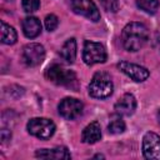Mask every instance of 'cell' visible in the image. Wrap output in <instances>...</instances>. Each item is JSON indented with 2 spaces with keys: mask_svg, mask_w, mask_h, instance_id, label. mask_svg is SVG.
Returning a JSON list of instances; mask_svg holds the SVG:
<instances>
[{
  "mask_svg": "<svg viewBox=\"0 0 160 160\" xmlns=\"http://www.w3.org/2000/svg\"><path fill=\"white\" fill-rule=\"evenodd\" d=\"M18 40V34L15 29L8 25L5 21H1V42L6 45H12Z\"/></svg>",
  "mask_w": 160,
  "mask_h": 160,
  "instance_id": "16",
  "label": "cell"
},
{
  "mask_svg": "<svg viewBox=\"0 0 160 160\" xmlns=\"http://www.w3.org/2000/svg\"><path fill=\"white\" fill-rule=\"evenodd\" d=\"M82 60L86 65H90V66L94 64L105 62L106 61L105 48L100 42L86 40L84 44V50H82Z\"/></svg>",
  "mask_w": 160,
  "mask_h": 160,
  "instance_id": "5",
  "label": "cell"
},
{
  "mask_svg": "<svg viewBox=\"0 0 160 160\" xmlns=\"http://www.w3.org/2000/svg\"><path fill=\"white\" fill-rule=\"evenodd\" d=\"M101 4L109 11L116 12L119 10V1L118 0H101Z\"/></svg>",
  "mask_w": 160,
  "mask_h": 160,
  "instance_id": "21",
  "label": "cell"
},
{
  "mask_svg": "<svg viewBox=\"0 0 160 160\" xmlns=\"http://www.w3.org/2000/svg\"><path fill=\"white\" fill-rule=\"evenodd\" d=\"M59 25V19L56 15L54 14H50V15H46L45 18V28L48 31H54Z\"/></svg>",
  "mask_w": 160,
  "mask_h": 160,
  "instance_id": "20",
  "label": "cell"
},
{
  "mask_svg": "<svg viewBox=\"0 0 160 160\" xmlns=\"http://www.w3.org/2000/svg\"><path fill=\"white\" fill-rule=\"evenodd\" d=\"M114 84L109 74L104 71H98L90 84H89V95L95 99H106L112 94Z\"/></svg>",
  "mask_w": 160,
  "mask_h": 160,
  "instance_id": "2",
  "label": "cell"
},
{
  "mask_svg": "<svg viewBox=\"0 0 160 160\" xmlns=\"http://www.w3.org/2000/svg\"><path fill=\"white\" fill-rule=\"evenodd\" d=\"M82 102L75 98H65L60 101L58 109L59 114L66 120H74L82 112Z\"/></svg>",
  "mask_w": 160,
  "mask_h": 160,
  "instance_id": "9",
  "label": "cell"
},
{
  "mask_svg": "<svg viewBox=\"0 0 160 160\" xmlns=\"http://www.w3.org/2000/svg\"><path fill=\"white\" fill-rule=\"evenodd\" d=\"M6 1H11V0H6Z\"/></svg>",
  "mask_w": 160,
  "mask_h": 160,
  "instance_id": "24",
  "label": "cell"
},
{
  "mask_svg": "<svg viewBox=\"0 0 160 160\" xmlns=\"http://www.w3.org/2000/svg\"><path fill=\"white\" fill-rule=\"evenodd\" d=\"M26 128L30 135L36 136L41 140L50 139L54 135L56 129L54 121L46 118H32L29 120Z\"/></svg>",
  "mask_w": 160,
  "mask_h": 160,
  "instance_id": "3",
  "label": "cell"
},
{
  "mask_svg": "<svg viewBox=\"0 0 160 160\" xmlns=\"http://www.w3.org/2000/svg\"><path fill=\"white\" fill-rule=\"evenodd\" d=\"M22 61L28 66H38L40 65L45 59V49L41 44L38 42H30L24 46L22 54H21Z\"/></svg>",
  "mask_w": 160,
  "mask_h": 160,
  "instance_id": "7",
  "label": "cell"
},
{
  "mask_svg": "<svg viewBox=\"0 0 160 160\" xmlns=\"http://www.w3.org/2000/svg\"><path fill=\"white\" fill-rule=\"evenodd\" d=\"M159 46H160V41H159Z\"/></svg>",
  "mask_w": 160,
  "mask_h": 160,
  "instance_id": "25",
  "label": "cell"
},
{
  "mask_svg": "<svg viewBox=\"0 0 160 160\" xmlns=\"http://www.w3.org/2000/svg\"><path fill=\"white\" fill-rule=\"evenodd\" d=\"M35 156L40 159H55V160L71 158L68 148L65 146H58L55 149H40L35 152Z\"/></svg>",
  "mask_w": 160,
  "mask_h": 160,
  "instance_id": "12",
  "label": "cell"
},
{
  "mask_svg": "<svg viewBox=\"0 0 160 160\" xmlns=\"http://www.w3.org/2000/svg\"><path fill=\"white\" fill-rule=\"evenodd\" d=\"M118 68L135 82H142L150 75V72L146 68L132 64V62H128V61H120L118 64Z\"/></svg>",
  "mask_w": 160,
  "mask_h": 160,
  "instance_id": "10",
  "label": "cell"
},
{
  "mask_svg": "<svg viewBox=\"0 0 160 160\" xmlns=\"http://www.w3.org/2000/svg\"><path fill=\"white\" fill-rule=\"evenodd\" d=\"M22 9L25 12H35L36 10H39L40 8V0H22L21 1Z\"/></svg>",
  "mask_w": 160,
  "mask_h": 160,
  "instance_id": "19",
  "label": "cell"
},
{
  "mask_svg": "<svg viewBox=\"0 0 160 160\" xmlns=\"http://www.w3.org/2000/svg\"><path fill=\"white\" fill-rule=\"evenodd\" d=\"M71 10L94 22L100 20V11L92 0H70Z\"/></svg>",
  "mask_w": 160,
  "mask_h": 160,
  "instance_id": "6",
  "label": "cell"
},
{
  "mask_svg": "<svg viewBox=\"0 0 160 160\" xmlns=\"http://www.w3.org/2000/svg\"><path fill=\"white\" fill-rule=\"evenodd\" d=\"M149 40V30L142 22H129L121 32L122 46L128 51H138Z\"/></svg>",
  "mask_w": 160,
  "mask_h": 160,
  "instance_id": "1",
  "label": "cell"
},
{
  "mask_svg": "<svg viewBox=\"0 0 160 160\" xmlns=\"http://www.w3.org/2000/svg\"><path fill=\"white\" fill-rule=\"evenodd\" d=\"M158 120H159V122H160V110L158 111Z\"/></svg>",
  "mask_w": 160,
  "mask_h": 160,
  "instance_id": "23",
  "label": "cell"
},
{
  "mask_svg": "<svg viewBox=\"0 0 160 160\" xmlns=\"http://www.w3.org/2000/svg\"><path fill=\"white\" fill-rule=\"evenodd\" d=\"M115 112L122 116H130L136 110V99L132 94L126 92L115 102Z\"/></svg>",
  "mask_w": 160,
  "mask_h": 160,
  "instance_id": "11",
  "label": "cell"
},
{
  "mask_svg": "<svg viewBox=\"0 0 160 160\" xmlns=\"http://www.w3.org/2000/svg\"><path fill=\"white\" fill-rule=\"evenodd\" d=\"M125 122L124 120L120 118V115L118 114L116 116H112V119L110 120L109 125H108V130L111 134H121L125 131Z\"/></svg>",
  "mask_w": 160,
  "mask_h": 160,
  "instance_id": "17",
  "label": "cell"
},
{
  "mask_svg": "<svg viewBox=\"0 0 160 160\" xmlns=\"http://www.w3.org/2000/svg\"><path fill=\"white\" fill-rule=\"evenodd\" d=\"M142 154L145 159L160 160V136L149 131L142 138Z\"/></svg>",
  "mask_w": 160,
  "mask_h": 160,
  "instance_id": "8",
  "label": "cell"
},
{
  "mask_svg": "<svg viewBox=\"0 0 160 160\" xmlns=\"http://www.w3.org/2000/svg\"><path fill=\"white\" fill-rule=\"evenodd\" d=\"M101 139V128L98 121H92L85 126L81 132V140L85 144H95Z\"/></svg>",
  "mask_w": 160,
  "mask_h": 160,
  "instance_id": "14",
  "label": "cell"
},
{
  "mask_svg": "<svg viewBox=\"0 0 160 160\" xmlns=\"http://www.w3.org/2000/svg\"><path fill=\"white\" fill-rule=\"evenodd\" d=\"M22 32L28 39H34L41 32V22L35 16H28L22 20Z\"/></svg>",
  "mask_w": 160,
  "mask_h": 160,
  "instance_id": "13",
  "label": "cell"
},
{
  "mask_svg": "<svg viewBox=\"0 0 160 160\" xmlns=\"http://www.w3.org/2000/svg\"><path fill=\"white\" fill-rule=\"evenodd\" d=\"M60 56L62 60H65L68 64H72L75 58H76V41L74 38L68 39L61 49H60Z\"/></svg>",
  "mask_w": 160,
  "mask_h": 160,
  "instance_id": "15",
  "label": "cell"
},
{
  "mask_svg": "<svg viewBox=\"0 0 160 160\" xmlns=\"http://www.w3.org/2000/svg\"><path fill=\"white\" fill-rule=\"evenodd\" d=\"M0 139H1V142L2 144H6L11 140V131L9 129H5L2 128L1 131H0Z\"/></svg>",
  "mask_w": 160,
  "mask_h": 160,
  "instance_id": "22",
  "label": "cell"
},
{
  "mask_svg": "<svg viewBox=\"0 0 160 160\" xmlns=\"http://www.w3.org/2000/svg\"><path fill=\"white\" fill-rule=\"evenodd\" d=\"M45 75L51 82H54L56 85L71 88L74 84H76L75 72L71 71V70H68V69H65V68H62L61 65H58V64H54V65L49 66Z\"/></svg>",
  "mask_w": 160,
  "mask_h": 160,
  "instance_id": "4",
  "label": "cell"
},
{
  "mask_svg": "<svg viewBox=\"0 0 160 160\" xmlns=\"http://www.w3.org/2000/svg\"><path fill=\"white\" fill-rule=\"evenodd\" d=\"M136 5L148 14H155L159 9L160 2L159 0H136Z\"/></svg>",
  "mask_w": 160,
  "mask_h": 160,
  "instance_id": "18",
  "label": "cell"
}]
</instances>
